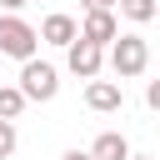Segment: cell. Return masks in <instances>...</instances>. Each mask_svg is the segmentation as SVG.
<instances>
[{
    "mask_svg": "<svg viewBox=\"0 0 160 160\" xmlns=\"http://www.w3.org/2000/svg\"><path fill=\"white\" fill-rule=\"evenodd\" d=\"M130 160H150V155H130Z\"/></svg>",
    "mask_w": 160,
    "mask_h": 160,
    "instance_id": "9a60e30c",
    "label": "cell"
},
{
    "mask_svg": "<svg viewBox=\"0 0 160 160\" xmlns=\"http://www.w3.org/2000/svg\"><path fill=\"white\" fill-rule=\"evenodd\" d=\"M85 10H120V0H80Z\"/></svg>",
    "mask_w": 160,
    "mask_h": 160,
    "instance_id": "4fadbf2b",
    "label": "cell"
},
{
    "mask_svg": "<svg viewBox=\"0 0 160 160\" xmlns=\"http://www.w3.org/2000/svg\"><path fill=\"white\" fill-rule=\"evenodd\" d=\"M40 40H45V45H60V50H70V45L80 40V25H75V15H65V10H50V15L40 20Z\"/></svg>",
    "mask_w": 160,
    "mask_h": 160,
    "instance_id": "5b68a950",
    "label": "cell"
},
{
    "mask_svg": "<svg viewBox=\"0 0 160 160\" xmlns=\"http://www.w3.org/2000/svg\"><path fill=\"white\" fill-rule=\"evenodd\" d=\"M65 65H70V75H80V80H100V65H105V45H95V40H75L70 50H65Z\"/></svg>",
    "mask_w": 160,
    "mask_h": 160,
    "instance_id": "277c9868",
    "label": "cell"
},
{
    "mask_svg": "<svg viewBox=\"0 0 160 160\" xmlns=\"http://www.w3.org/2000/svg\"><path fill=\"white\" fill-rule=\"evenodd\" d=\"M60 160H95V155H90V150H65Z\"/></svg>",
    "mask_w": 160,
    "mask_h": 160,
    "instance_id": "5bb4252c",
    "label": "cell"
},
{
    "mask_svg": "<svg viewBox=\"0 0 160 160\" xmlns=\"http://www.w3.org/2000/svg\"><path fill=\"white\" fill-rule=\"evenodd\" d=\"M80 35L95 40V45H115V40H120V20H115V10H85Z\"/></svg>",
    "mask_w": 160,
    "mask_h": 160,
    "instance_id": "8992f818",
    "label": "cell"
},
{
    "mask_svg": "<svg viewBox=\"0 0 160 160\" xmlns=\"http://www.w3.org/2000/svg\"><path fill=\"white\" fill-rule=\"evenodd\" d=\"M85 105L100 110V115H110V110L125 105V85H120V80H90V85H85Z\"/></svg>",
    "mask_w": 160,
    "mask_h": 160,
    "instance_id": "52a82bcc",
    "label": "cell"
},
{
    "mask_svg": "<svg viewBox=\"0 0 160 160\" xmlns=\"http://www.w3.org/2000/svg\"><path fill=\"white\" fill-rule=\"evenodd\" d=\"M145 105H150V110H160V80H150V85H145Z\"/></svg>",
    "mask_w": 160,
    "mask_h": 160,
    "instance_id": "7c38bea8",
    "label": "cell"
},
{
    "mask_svg": "<svg viewBox=\"0 0 160 160\" xmlns=\"http://www.w3.org/2000/svg\"><path fill=\"white\" fill-rule=\"evenodd\" d=\"M20 90H25L35 105L55 100V95H60V70H55L50 60H25V65H20Z\"/></svg>",
    "mask_w": 160,
    "mask_h": 160,
    "instance_id": "3957f363",
    "label": "cell"
},
{
    "mask_svg": "<svg viewBox=\"0 0 160 160\" xmlns=\"http://www.w3.org/2000/svg\"><path fill=\"white\" fill-rule=\"evenodd\" d=\"M155 160H160V155H155Z\"/></svg>",
    "mask_w": 160,
    "mask_h": 160,
    "instance_id": "2e32d148",
    "label": "cell"
},
{
    "mask_svg": "<svg viewBox=\"0 0 160 160\" xmlns=\"http://www.w3.org/2000/svg\"><path fill=\"white\" fill-rule=\"evenodd\" d=\"M45 40H40V30L30 25V20H20L15 10H5L0 15V55H10V60H35V50H40Z\"/></svg>",
    "mask_w": 160,
    "mask_h": 160,
    "instance_id": "6da1fadb",
    "label": "cell"
},
{
    "mask_svg": "<svg viewBox=\"0 0 160 160\" xmlns=\"http://www.w3.org/2000/svg\"><path fill=\"white\" fill-rule=\"evenodd\" d=\"M90 155H95V160H130V140H125L120 130H105V135H95Z\"/></svg>",
    "mask_w": 160,
    "mask_h": 160,
    "instance_id": "ba28073f",
    "label": "cell"
},
{
    "mask_svg": "<svg viewBox=\"0 0 160 160\" xmlns=\"http://www.w3.org/2000/svg\"><path fill=\"white\" fill-rule=\"evenodd\" d=\"M25 105H30V95L20 85H0V120H20Z\"/></svg>",
    "mask_w": 160,
    "mask_h": 160,
    "instance_id": "9c48e42d",
    "label": "cell"
},
{
    "mask_svg": "<svg viewBox=\"0 0 160 160\" xmlns=\"http://www.w3.org/2000/svg\"><path fill=\"white\" fill-rule=\"evenodd\" d=\"M120 15H125L130 25H150V20L160 15V5H155V0H120Z\"/></svg>",
    "mask_w": 160,
    "mask_h": 160,
    "instance_id": "30bf717a",
    "label": "cell"
},
{
    "mask_svg": "<svg viewBox=\"0 0 160 160\" xmlns=\"http://www.w3.org/2000/svg\"><path fill=\"white\" fill-rule=\"evenodd\" d=\"M15 145H20L15 120H0V160H10V155H15Z\"/></svg>",
    "mask_w": 160,
    "mask_h": 160,
    "instance_id": "8fae6325",
    "label": "cell"
},
{
    "mask_svg": "<svg viewBox=\"0 0 160 160\" xmlns=\"http://www.w3.org/2000/svg\"><path fill=\"white\" fill-rule=\"evenodd\" d=\"M145 65H150V45H145V35H120L115 45H110V70H115V80H135V75H145Z\"/></svg>",
    "mask_w": 160,
    "mask_h": 160,
    "instance_id": "7a4b0ae2",
    "label": "cell"
}]
</instances>
